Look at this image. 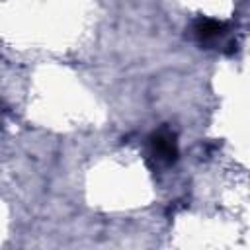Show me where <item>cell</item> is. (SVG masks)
Wrapping results in <instances>:
<instances>
[{"label": "cell", "instance_id": "cell-1", "mask_svg": "<svg viewBox=\"0 0 250 250\" xmlns=\"http://www.w3.org/2000/svg\"><path fill=\"white\" fill-rule=\"evenodd\" d=\"M150 145H152V152L164 160L166 164H172L178 158V143H176V135L170 129H160L150 137Z\"/></svg>", "mask_w": 250, "mask_h": 250}, {"label": "cell", "instance_id": "cell-2", "mask_svg": "<svg viewBox=\"0 0 250 250\" xmlns=\"http://www.w3.org/2000/svg\"><path fill=\"white\" fill-rule=\"evenodd\" d=\"M223 29H225V25L217 20H211V18H203L195 23V33H197L199 41H211L217 35H221Z\"/></svg>", "mask_w": 250, "mask_h": 250}]
</instances>
